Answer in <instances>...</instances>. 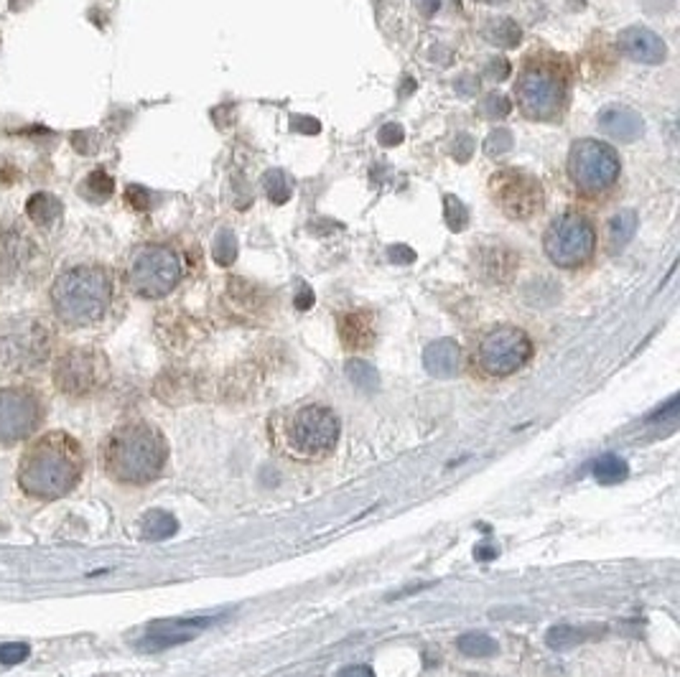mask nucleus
I'll list each match as a JSON object with an SVG mask.
<instances>
[{
	"label": "nucleus",
	"mask_w": 680,
	"mask_h": 677,
	"mask_svg": "<svg viewBox=\"0 0 680 677\" xmlns=\"http://www.w3.org/2000/svg\"><path fill=\"white\" fill-rule=\"evenodd\" d=\"M82 446L61 430H51L37 439L18 461V487L26 497H67L82 479Z\"/></svg>",
	"instance_id": "1"
},
{
	"label": "nucleus",
	"mask_w": 680,
	"mask_h": 677,
	"mask_svg": "<svg viewBox=\"0 0 680 677\" xmlns=\"http://www.w3.org/2000/svg\"><path fill=\"white\" fill-rule=\"evenodd\" d=\"M168 459L166 439L143 420L115 428L102 446V466L120 484L141 487L164 471Z\"/></svg>",
	"instance_id": "2"
},
{
	"label": "nucleus",
	"mask_w": 680,
	"mask_h": 677,
	"mask_svg": "<svg viewBox=\"0 0 680 677\" xmlns=\"http://www.w3.org/2000/svg\"><path fill=\"white\" fill-rule=\"evenodd\" d=\"M112 301V280L100 265H74L51 285V303L67 326H92Z\"/></svg>",
	"instance_id": "3"
},
{
	"label": "nucleus",
	"mask_w": 680,
	"mask_h": 677,
	"mask_svg": "<svg viewBox=\"0 0 680 677\" xmlns=\"http://www.w3.org/2000/svg\"><path fill=\"white\" fill-rule=\"evenodd\" d=\"M523 115L537 122H553L568 102V79L556 61H530L515 87Z\"/></svg>",
	"instance_id": "4"
},
{
	"label": "nucleus",
	"mask_w": 680,
	"mask_h": 677,
	"mask_svg": "<svg viewBox=\"0 0 680 677\" xmlns=\"http://www.w3.org/2000/svg\"><path fill=\"white\" fill-rule=\"evenodd\" d=\"M568 176L573 181V189L581 196L601 199L620 181V153L609 143L597 141V138L576 141L568 153Z\"/></svg>",
	"instance_id": "5"
},
{
	"label": "nucleus",
	"mask_w": 680,
	"mask_h": 677,
	"mask_svg": "<svg viewBox=\"0 0 680 677\" xmlns=\"http://www.w3.org/2000/svg\"><path fill=\"white\" fill-rule=\"evenodd\" d=\"M546 255L563 270H576L591 262L597 252V229L591 219L579 212H566L553 219L546 232Z\"/></svg>",
	"instance_id": "6"
},
{
	"label": "nucleus",
	"mask_w": 680,
	"mask_h": 677,
	"mask_svg": "<svg viewBox=\"0 0 680 677\" xmlns=\"http://www.w3.org/2000/svg\"><path fill=\"white\" fill-rule=\"evenodd\" d=\"M51 352V332L47 321L16 319L0 329V367L11 372H31L41 367Z\"/></svg>",
	"instance_id": "7"
},
{
	"label": "nucleus",
	"mask_w": 680,
	"mask_h": 677,
	"mask_svg": "<svg viewBox=\"0 0 680 677\" xmlns=\"http://www.w3.org/2000/svg\"><path fill=\"white\" fill-rule=\"evenodd\" d=\"M181 280L179 255L166 245H145L131 260L128 283L143 298L168 296Z\"/></svg>",
	"instance_id": "8"
},
{
	"label": "nucleus",
	"mask_w": 680,
	"mask_h": 677,
	"mask_svg": "<svg viewBox=\"0 0 680 677\" xmlns=\"http://www.w3.org/2000/svg\"><path fill=\"white\" fill-rule=\"evenodd\" d=\"M533 354V342L517 326H497L482 336L477 346V365L490 377H507L526 365Z\"/></svg>",
	"instance_id": "9"
},
{
	"label": "nucleus",
	"mask_w": 680,
	"mask_h": 677,
	"mask_svg": "<svg viewBox=\"0 0 680 677\" xmlns=\"http://www.w3.org/2000/svg\"><path fill=\"white\" fill-rule=\"evenodd\" d=\"M336 439H339V420L329 407L309 405V407H301L299 413L288 420V449L296 456L311 459V456L329 453L335 449Z\"/></svg>",
	"instance_id": "10"
},
{
	"label": "nucleus",
	"mask_w": 680,
	"mask_h": 677,
	"mask_svg": "<svg viewBox=\"0 0 680 677\" xmlns=\"http://www.w3.org/2000/svg\"><path fill=\"white\" fill-rule=\"evenodd\" d=\"M490 191L494 204H500V209L510 219H533L536 214L543 212L546 204V194L536 176H530L526 171H515V168H502L490 178Z\"/></svg>",
	"instance_id": "11"
},
{
	"label": "nucleus",
	"mask_w": 680,
	"mask_h": 677,
	"mask_svg": "<svg viewBox=\"0 0 680 677\" xmlns=\"http://www.w3.org/2000/svg\"><path fill=\"white\" fill-rule=\"evenodd\" d=\"M108 359L97 349H69L54 365V385L72 397L92 395L108 382Z\"/></svg>",
	"instance_id": "12"
},
{
	"label": "nucleus",
	"mask_w": 680,
	"mask_h": 677,
	"mask_svg": "<svg viewBox=\"0 0 680 677\" xmlns=\"http://www.w3.org/2000/svg\"><path fill=\"white\" fill-rule=\"evenodd\" d=\"M44 423V400L31 387L0 390V446L31 439Z\"/></svg>",
	"instance_id": "13"
},
{
	"label": "nucleus",
	"mask_w": 680,
	"mask_h": 677,
	"mask_svg": "<svg viewBox=\"0 0 680 677\" xmlns=\"http://www.w3.org/2000/svg\"><path fill=\"white\" fill-rule=\"evenodd\" d=\"M620 48L624 57H630L632 61H640V64H660L665 61V41L644 28V26H630L620 34Z\"/></svg>",
	"instance_id": "14"
},
{
	"label": "nucleus",
	"mask_w": 680,
	"mask_h": 677,
	"mask_svg": "<svg viewBox=\"0 0 680 677\" xmlns=\"http://www.w3.org/2000/svg\"><path fill=\"white\" fill-rule=\"evenodd\" d=\"M215 619H176V621H158L154 624V629L148 631V637L143 640V650H166L181 641L194 640L204 627H209Z\"/></svg>",
	"instance_id": "15"
},
{
	"label": "nucleus",
	"mask_w": 680,
	"mask_h": 677,
	"mask_svg": "<svg viewBox=\"0 0 680 677\" xmlns=\"http://www.w3.org/2000/svg\"><path fill=\"white\" fill-rule=\"evenodd\" d=\"M599 128L604 135H609L611 141L620 143H634L644 131L643 115L634 112L632 107L624 105H611L604 107L599 112Z\"/></svg>",
	"instance_id": "16"
},
{
	"label": "nucleus",
	"mask_w": 680,
	"mask_h": 677,
	"mask_svg": "<svg viewBox=\"0 0 680 677\" xmlns=\"http://www.w3.org/2000/svg\"><path fill=\"white\" fill-rule=\"evenodd\" d=\"M423 365L429 369L433 377H441V380H449L453 377L459 367H462V352H459V344L453 339H439L433 344L426 346L423 352Z\"/></svg>",
	"instance_id": "17"
},
{
	"label": "nucleus",
	"mask_w": 680,
	"mask_h": 677,
	"mask_svg": "<svg viewBox=\"0 0 680 677\" xmlns=\"http://www.w3.org/2000/svg\"><path fill=\"white\" fill-rule=\"evenodd\" d=\"M339 336L346 349H367L375 342V326H372L370 313L352 311L345 313L339 321Z\"/></svg>",
	"instance_id": "18"
},
{
	"label": "nucleus",
	"mask_w": 680,
	"mask_h": 677,
	"mask_svg": "<svg viewBox=\"0 0 680 677\" xmlns=\"http://www.w3.org/2000/svg\"><path fill=\"white\" fill-rule=\"evenodd\" d=\"M28 239L11 229H0V278L21 270V265L28 260Z\"/></svg>",
	"instance_id": "19"
},
{
	"label": "nucleus",
	"mask_w": 680,
	"mask_h": 677,
	"mask_svg": "<svg viewBox=\"0 0 680 677\" xmlns=\"http://www.w3.org/2000/svg\"><path fill=\"white\" fill-rule=\"evenodd\" d=\"M634 232H637V214L632 209H622L611 217L609 222V249L617 252L624 249L632 242Z\"/></svg>",
	"instance_id": "20"
},
{
	"label": "nucleus",
	"mask_w": 680,
	"mask_h": 677,
	"mask_svg": "<svg viewBox=\"0 0 680 677\" xmlns=\"http://www.w3.org/2000/svg\"><path fill=\"white\" fill-rule=\"evenodd\" d=\"M176 530H179L176 517L164 510L145 512V517L141 520V534L145 540H166L171 534H176Z\"/></svg>",
	"instance_id": "21"
},
{
	"label": "nucleus",
	"mask_w": 680,
	"mask_h": 677,
	"mask_svg": "<svg viewBox=\"0 0 680 677\" xmlns=\"http://www.w3.org/2000/svg\"><path fill=\"white\" fill-rule=\"evenodd\" d=\"M26 214H28L37 225L48 227V225H54V222L61 217V202L54 196V194L41 191V194H34V196L28 199Z\"/></svg>",
	"instance_id": "22"
},
{
	"label": "nucleus",
	"mask_w": 680,
	"mask_h": 677,
	"mask_svg": "<svg viewBox=\"0 0 680 677\" xmlns=\"http://www.w3.org/2000/svg\"><path fill=\"white\" fill-rule=\"evenodd\" d=\"M484 34H487V38H490L492 44H497V47L505 48L517 47L520 38H523V31H520V26L515 24L513 18H497V21H492Z\"/></svg>",
	"instance_id": "23"
},
{
	"label": "nucleus",
	"mask_w": 680,
	"mask_h": 677,
	"mask_svg": "<svg viewBox=\"0 0 680 677\" xmlns=\"http://www.w3.org/2000/svg\"><path fill=\"white\" fill-rule=\"evenodd\" d=\"M627 476V463L617 453H607L594 463V479L599 484H617Z\"/></svg>",
	"instance_id": "24"
},
{
	"label": "nucleus",
	"mask_w": 680,
	"mask_h": 677,
	"mask_svg": "<svg viewBox=\"0 0 680 677\" xmlns=\"http://www.w3.org/2000/svg\"><path fill=\"white\" fill-rule=\"evenodd\" d=\"M456 647L466 657H492L497 652V641L487 637V634H482V631H469L464 637H459Z\"/></svg>",
	"instance_id": "25"
},
{
	"label": "nucleus",
	"mask_w": 680,
	"mask_h": 677,
	"mask_svg": "<svg viewBox=\"0 0 680 677\" xmlns=\"http://www.w3.org/2000/svg\"><path fill=\"white\" fill-rule=\"evenodd\" d=\"M346 377L352 380L355 387L362 392H375L377 390V372L372 365H367L365 359H349L346 362Z\"/></svg>",
	"instance_id": "26"
},
{
	"label": "nucleus",
	"mask_w": 680,
	"mask_h": 677,
	"mask_svg": "<svg viewBox=\"0 0 680 677\" xmlns=\"http://www.w3.org/2000/svg\"><path fill=\"white\" fill-rule=\"evenodd\" d=\"M80 191H82L87 199H92V202H105L108 196H112L115 184H112V178H110L105 171H92L90 176L84 178L82 189Z\"/></svg>",
	"instance_id": "27"
},
{
	"label": "nucleus",
	"mask_w": 680,
	"mask_h": 677,
	"mask_svg": "<svg viewBox=\"0 0 680 677\" xmlns=\"http://www.w3.org/2000/svg\"><path fill=\"white\" fill-rule=\"evenodd\" d=\"M589 634H597V629H579V627H553L548 631V641L550 650H566V647H573L579 641H584Z\"/></svg>",
	"instance_id": "28"
},
{
	"label": "nucleus",
	"mask_w": 680,
	"mask_h": 677,
	"mask_svg": "<svg viewBox=\"0 0 680 677\" xmlns=\"http://www.w3.org/2000/svg\"><path fill=\"white\" fill-rule=\"evenodd\" d=\"M212 258H215L217 265H232L235 258H238V239L229 229H219L215 238V245H212Z\"/></svg>",
	"instance_id": "29"
},
{
	"label": "nucleus",
	"mask_w": 680,
	"mask_h": 677,
	"mask_svg": "<svg viewBox=\"0 0 680 677\" xmlns=\"http://www.w3.org/2000/svg\"><path fill=\"white\" fill-rule=\"evenodd\" d=\"M265 184V194H268V199L273 204H286L291 199V181L286 178L283 171H268L263 176Z\"/></svg>",
	"instance_id": "30"
},
{
	"label": "nucleus",
	"mask_w": 680,
	"mask_h": 677,
	"mask_svg": "<svg viewBox=\"0 0 680 677\" xmlns=\"http://www.w3.org/2000/svg\"><path fill=\"white\" fill-rule=\"evenodd\" d=\"M443 217H446V222H449L453 232H462L466 222H469V212H466L464 202L456 199V196H446L443 199Z\"/></svg>",
	"instance_id": "31"
},
{
	"label": "nucleus",
	"mask_w": 680,
	"mask_h": 677,
	"mask_svg": "<svg viewBox=\"0 0 680 677\" xmlns=\"http://www.w3.org/2000/svg\"><path fill=\"white\" fill-rule=\"evenodd\" d=\"M513 148V132L507 128H497L494 132H490V138L484 143V151L490 155H502L507 153Z\"/></svg>",
	"instance_id": "32"
},
{
	"label": "nucleus",
	"mask_w": 680,
	"mask_h": 677,
	"mask_svg": "<svg viewBox=\"0 0 680 677\" xmlns=\"http://www.w3.org/2000/svg\"><path fill=\"white\" fill-rule=\"evenodd\" d=\"M28 644H21V641H11V644H0V662L3 665H18L28 660Z\"/></svg>",
	"instance_id": "33"
},
{
	"label": "nucleus",
	"mask_w": 680,
	"mask_h": 677,
	"mask_svg": "<svg viewBox=\"0 0 680 677\" xmlns=\"http://www.w3.org/2000/svg\"><path fill=\"white\" fill-rule=\"evenodd\" d=\"M510 110H513V105H510V100L505 95H490L484 100V105H482V112L492 120H502L505 115H510Z\"/></svg>",
	"instance_id": "34"
},
{
	"label": "nucleus",
	"mask_w": 680,
	"mask_h": 677,
	"mask_svg": "<svg viewBox=\"0 0 680 677\" xmlns=\"http://www.w3.org/2000/svg\"><path fill=\"white\" fill-rule=\"evenodd\" d=\"M403 138H406V131L400 128V125H395V122H388V125H382L380 132H377V141L382 143V145H400L403 143Z\"/></svg>",
	"instance_id": "35"
},
{
	"label": "nucleus",
	"mask_w": 680,
	"mask_h": 677,
	"mask_svg": "<svg viewBox=\"0 0 680 677\" xmlns=\"http://www.w3.org/2000/svg\"><path fill=\"white\" fill-rule=\"evenodd\" d=\"M472 151H474L472 135L462 132V135L456 138V143H453V155H456V161H459V164H466V161L472 158Z\"/></svg>",
	"instance_id": "36"
},
{
	"label": "nucleus",
	"mask_w": 680,
	"mask_h": 677,
	"mask_svg": "<svg viewBox=\"0 0 680 677\" xmlns=\"http://www.w3.org/2000/svg\"><path fill=\"white\" fill-rule=\"evenodd\" d=\"M128 202H131L135 209H148V206H151V194H148L143 186H128Z\"/></svg>",
	"instance_id": "37"
},
{
	"label": "nucleus",
	"mask_w": 680,
	"mask_h": 677,
	"mask_svg": "<svg viewBox=\"0 0 680 677\" xmlns=\"http://www.w3.org/2000/svg\"><path fill=\"white\" fill-rule=\"evenodd\" d=\"M388 255H390V260L398 262V265H410V262L416 260V252L408 248V245H395V248L388 249Z\"/></svg>",
	"instance_id": "38"
},
{
	"label": "nucleus",
	"mask_w": 680,
	"mask_h": 677,
	"mask_svg": "<svg viewBox=\"0 0 680 677\" xmlns=\"http://www.w3.org/2000/svg\"><path fill=\"white\" fill-rule=\"evenodd\" d=\"M487 74H490L492 79H507L510 77V61L507 59H492L490 67H487Z\"/></svg>",
	"instance_id": "39"
},
{
	"label": "nucleus",
	"mask_w": 680,
	"mask_h": 677,
	"mask_svg": "<svg viewBox=\"0 0 680 677\" xmlns=\"http://www.w3.org/2000/svg\"><path fill=\"white\" fill-rule=\"evenodd\" d=\"M336 677H375V672L367 665H349L345 670H339Z\"/></svg>",
	"instance_id": "40"
},
{
	"label": "nucleus",
	"mask_w": 680,
	"mask_h": 677,
	"mask_svg": "<svg viewBox=\"0 0 680 677\" xmlns=\"http://www.w3.org/2000/svg\"><path fill=\"white\" fill-rule=\"evenodd\" d=\"M311 303H313V291L306 288V285H301L299 296H296V306H299L301 311H306V309H311Z\"/></svg>",
	"instance_id": "41"
},
{
	"label": "nucleus",
	"mask_w": 680,
	"mask_h": 677,
	"mask_svg": "<svg viewBox=\"0 0 680 677\" xmlns=\"http://www.w3.org/2000/svg\"><path fill=\"white\" fill-rule=\"evenodd\" d=\"M293 128L303 132H319V122L311 118H293Z\"/></svg>",
	"instance_id": "42"
},
{
	"label": "nucleus",
	"mask_w": 680,
	"mask_h": 677,
	"mask_svg": "<svg viewBox=\"0 0 680 677\" xmlns=\"http://www.w3.org/2000/svg\"><path fill=\"white\" fill-rule=\"evenodd\" d=\"M420 11H423V16H433L439 11V0H420Z\"/></svg>",
	"instance_id": "43"
},
{
	"label": "nucleus",
	"mask_w": 680,
	"mask_h": 677,
	"mask_svg": "<svg viewBox=\"0 0 680 677\" xmlns=\"http://www.w3.org/2000/svg\"><path fill=\"white\" fill-rule=\"evenodd\" d=\"M494 3H505V0H494Z\"/></svg>",
	"instance_id": "44"
}]
</instances>
